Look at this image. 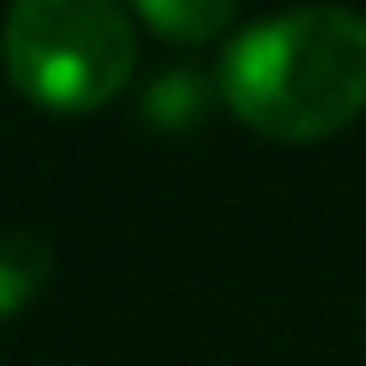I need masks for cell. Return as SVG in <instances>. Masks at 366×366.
Segmentation results:
<instances>
[{
    "instance_id": "1",
    "label": "cell",
    "mask_w": 366,
    "mask_h": 366,
    "mask_svg": "<svg viewBox=\"0 0 366 366\" xmlns=\"http://www.w3.org/2000/svg\"><path fill=\"white\" fill-rule=\"evenodd\" d=\"M221 97L269 140H329L366 114V16L345 6L264 16L232 38Z\"/></svg>"
},
{
    "instance_id": "2",
    "label": "cell",
    "mask_w": 366,
    "mask_h": 366,
    "mask_svg": "<svg viewBox=\"0 0 366 366\" xmlns=\"http://www.w3.org/2000/svg\"><path fill=\"white\" fill-rule=\"evenodd\" d=\"M6 76L49 114H92L135 76V22L103 0H22L0 27Z\"/></svg>"
},
{
    "instance_id": "3",
    "label": "cell",
    "mask_w": 366,
    "mask_h": 366,
    "mask_svg": "<svg viewBox=\"0 0 366 366\" xmlns=\"http://www.w3.org/2000/svg\"><path fill=\"white\" fill-rule=\"evenodd\" d=\"M54 280V248L38 232H0V323L27 312Z\"/></svg>"
},
{
    "instance_id": "4",
    "label": "cell",
    "mask_w": 366,
    "mask_h": 366,
    "mask_svg": "<svg viewBox=\"0 0 366 366\" xmlns=\"http://www.w3.org/2000/svg\"><path fill=\"white\" fill-rule=\"evenodd\" d=\"M210 103H216L210 76H199V70H162L146 86V97H140V119H151L162 135H189V129L205 124Z\"/></svg>"
},
{
    "instance_id": "5",
    "label": "cell",
    "mask_w": 366,
    "mask_h": 366,
    "mask_svg": "<svg viewBox=\"0 0 366 366\" xmlns=\"http://www.w3.org/2000/svg\"><path fill=\"white\" fill-rule=\"evenodd\" d=\"M135 22H146L167 44H210L232 22V6L227 0H140Z\"/></svg>"
}]
</instances>
